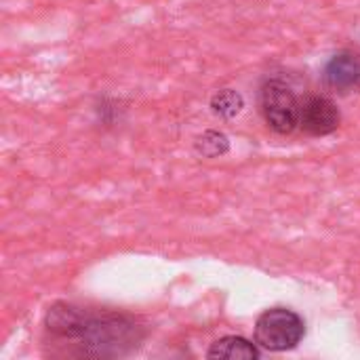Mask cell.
<instances>
[{
  "label": "cell",
  "instance_id": "7a4b0ae2",
  "mask_svg": "<svg viewBox=\"0 0 360 360\" xmlns=\"http://www.w3.org/2000/svg\"><path fill=\"white\" fill-rule=\"evenodd\" d=\"M306 338L304 319L289 308H270L255 323V344L268 352L295 350Z\"/></svg>",
  "mask_w": 360,
  "mask_h": 360
},
{
  "label": "cell",
  "instance_id": "ba28073f",
  "mask_svg": "<svg viewBox=\"0 0 360 360\" xmlns=\"http://www.w3.org/2000/svg\"><path fill=\"white\" fill-rule=\"evenodd\" d=\"M194 152L202 158H219L230 152V139L226 133L209 129L194 139Z\"/></svg>",
  "mask_w": 360,
  "mask_h": 360
},
{
  "label": "cell",
  "instance_id": "277c9868",
  "mask_svg": "<svg viewBox=\"0 0 360 360\" xmlns=\"http://www.w3.org/2000/svg\"><path fill=\"white\" fill-rule=\"evenodd\" d=\"M342 112L338 103L325 95H308L300 108V129L312 137H325L340 129Z\"/></svg>",
  "mask_w": 360,
  "mask_h": 360
},
{
  "label": "cell",
  "instance_id": "52a82bcc",
  "mask_svg": "<svg viewBox=\"0 0 360 360\" xmlns=\"http://www.w3.org/2000/svg\"><path fill=\"white\" fill-rule=\"evenodd\" d=\"M209 105H211V112H213L215 116H219V118H224V120H232V118H236V116L243 112L245 99H243V95H240L238 91H234V89H219V91H215V93L211 95Z\"/></svg>",
  "mask_w": 360,
  "mask_h": 360
},
{
  "label": "cell",
  "instance_id": "6da1fadb",
  "mask_svg": "<svg viewBox=\"0 0 360 360\" xmlns=\"http://www.w3.org/2000/svg\"><path fill=\"white\" fill-rule=\"evenodd\" d=\"M44 331L53 344H68V356L120 359L131 354L146 338L143 325L122 312H93L76 304L57 302L44 316Z\"/></svg>",
  "mask_w": 360,
  "mask_h": 360
},
{
  "label": "cell",
  "instance_id": "5b68a950",
  "mask_svg": "<svg viewBox=\"0 0 360 360\" xmlns=\"http://www.w3.org/2000/svg\"><path fill=\"white\" fill-rule=\"evenodd\" d=\"M323 80L329 89L348 93L360 86V53L352 49L338 51L323 70Z\"/></svg>",
  "mask_w": 360,
  "mask_h": 360
},
{
  "label": "cell",
  "instance_id": "8992f818",
  "mask_svg": "<svg viewBox=\"0 0 360 360\" xmlns=\"http://www.w3.org/2000/svg\"><path fill=\"white\" fill-rule=\"evenodd\" d=\"M262 356L259 348L240 335H226L211 344L207 359L213 360H257Z\"/></svg>",
  "mask_w": 360,
  "mask_h": 360
},
{
  "label": "cell",
  "instance_id": "3957f363",
  "mask_svg": "<svg viewBox=\"0 0 360 360\" xmlns=\"http://www.w3.org/2000/svg\"><path fill=\"white\" fill-rule=\"evenodd\" d=\"M300 108L302 101L285 80L268 78L259 86V112L274 133L291 135L300 127Z\"/></svg>",
  "mask_w": 360,
  "mask_h": 360
}]
</instances>
